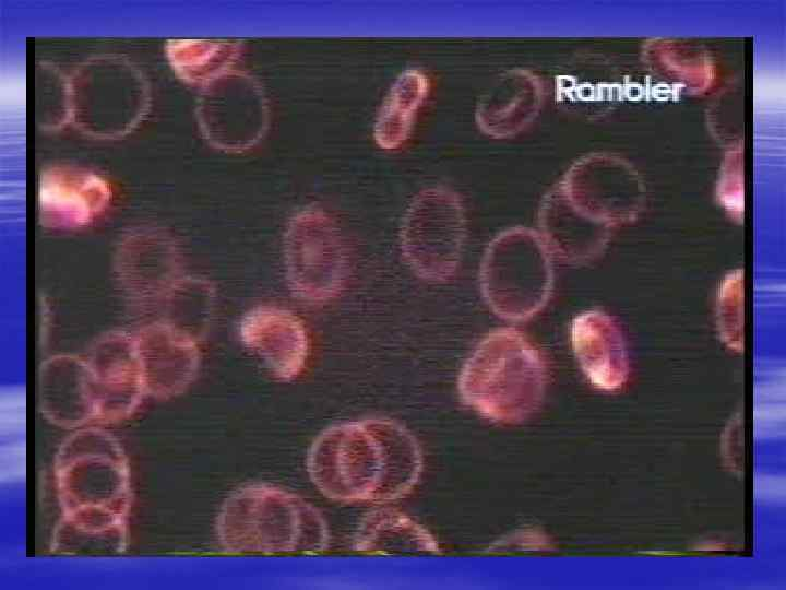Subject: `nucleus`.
<instances>
[{
    "instance_id": "obj_9",
    "label": "nucleus",
    "mask_w": 786,
    "mask_h": 590,
    "mask_svg": "<svg viewBox=\"0 0 786 590\" xmlns=\"http://www.w3.org/2000/svg\"><path fill=\"white\" fill-rule=\"evenodd\" d=\"M240 338L282 380L297 377L306 367L309 339L303 323L288 310L259 306L240 323Z\"/></svg>"
},
{
    "instance_id": "obj_16",
    "label": "nucleus",
    "mask_w": 786,
    "mask_h": 590,
    "mask_svg": "<svg viewBox=\"0 0 786 590\" xmlns=\"http://www.w3.org/2000/svg\"><path fill=\"white\" fill-rule=\"evenodd\" d=\"M427 91V79L418 71H408L400 78L377 123V139L383 148H395L406 139Z\"/></svg>"
},
{
    "instance_id": "obj_6",
    "label": "nucleus",
    "mask_w": 786,
    "mask_h": 590,
    "mask_svg": "<svg viewBox=\"0 0 786 590\" xmlns=\"http://www.w3.org/2000/svg\"><path fill=\"white\" fill-rule=\"evenodd\" d=\"M465 238L460 198L446 188H431L415 198L401 233L404 258L420 278L442 282L456 271Z\"/></svg>"
},
{
    "instance_id": "obj_2",
    "label": "nucleus",
    "mask_w": 786,
    "mask_h": 590,
    "mask_svg": "<svg viewBox=\"0 0 786 590\" xmlns=\"http://www.w3.org/2000/svg\"><path fill=\"white\" fill-rule=\"evenodd\" d=\"M215 530L221 546L233 554L317 553L330 540L327 524L312 504L270 484L234 492L219 509Z\"/></svg>"
},
{
    "instance_id": "obj_7",
    "label": "nucleus",
    "mask_w": 786,
    "mask_h": 590,
    "mask_svg": "<svg viewBox=\"0 0 786 590\" xmlns=\"http://www.w3.org/2000/svg\"><path fill=\"white\" fill-rule=\"evenodd\" d=\"M286 237L285 264L294 292L312 302L335 296L347 280L349 267L341 237L329 219L303 212Z\"/></svg>"
},
{
    "instance_id": "obj_10",
    "label": "nucleus",
    "mask_w": 786,
    "mask_h": 590,
    "mask_svg": "<svg viewBox=\"0 0 786 590\" xmlns=\"http://www.w3.org/2000/svg\"><path fill=\"white\" fill-rule=\"evenodd\" d=\"M134 339L146 392L156 397L176 396L194 379L200 357L190 334L156 324L147 327Z\"/></svg>"
},
{
    "instance_id": "obj_13",
    "label": "nucleus",
    "mask_w": 786,
    "mask_h": 590,
    "mask_svg": "<svg viewBox=\"0 0 786 590\" xmlns=\"http://www.w3.org/2000/svg\"><path fill=\"white\" fill-rule=\"evenodd\" d=\"M572 345L590 380L597 387L614 390L624 382L627 364L620 331L602 311H586L572 322Z\"/></svg>"
},
{
    "instance_id": "obj_11",
    "label": "nucleus",
    "mask_w": 786,
    "mask_h": 590,
    "mask_svg": "<svg viewBox=\"0 0 786 590\" xmlns=\"http://www.w3.org/2000/svg\"><path fill=\"white\" fill-rule=\"evenodd\" d=\"M108 185L98 176L76 169L53 168L43 174L39 206L44 223L78 227L91 223L107 205Z\"/></svg>"
},
{
    "instance_id": "obj_3",
    "label": "nucleus",
    "mask_w": 786,
    "mask_h": 590,
    "mask_svg": "<svg viewBox=\"0 0 786 590\" xmlns=\"http://www.w3.org/2000/svg\"><path fill=\"white\" fill-rule=\"evenodd\" d=\"M545 367L538 351L513 328L489 333L466 362L458 380L463 400L480 414L517 421L539 404Z\"/></svg>"
},
{
    "instance_id": "obj_5",
    "label": "nucleus",
    "mask_w": 786,
    "mask_h": 590,
    "mask_svg": "<svg viewBox=\"0 0 786 590\" xmlns=\"http://www.w3.org/2000/svg\"><path fill=\"white\" fill-rule=\"evenodd\" d=\"M483 296L500 318L519 321L538 312L552 285L549 256L534 232L512 227L495 237L484 255Z\"/></svg>"
},
{
    "instance_id": "obj_14",
    "label": "nucleus",
    "mask_w": 786,
    "mask_h": 590,
    "mask_svg": "<svg viewBox=\"0 0 786 590\" xmlns=\"http://www.w3.org/2000/svg\"><path fill=\"white\" fill-rule=\"evenodd\" d=\"M535 108L536 87L533 79L522 70H512L480 97L476 121L489 135L510 137L526 125Z\"/></svg>"
},
{
    "instance_id": "obj_12",
    "label": "nucleus",
    "mask_w": 786,
    "mask_h": 590,
    "mask_svg": "<svg viewBox=\"0 0 786 590\" xmlns=\"http://www.w3.org/2000/svg\"><path fill=\"white\" fill-rule=\"evenodd\" d=\"M41 410L52 423L66 427L98 420L94 379L87 362L73 356L47 361L40 370Z\"/></svg>"
},
{
    "instance_id": "obj_1",
    "label": "nucleus",
    "mask_w": 786,
    "mask_h": 590,
    "mask_svg": "<svg viewBox=\"0 0 786 590\" xmlns=\"http://www.w3.org/2000/svg\"><path fill=\"white\" fill-rule=\"evenodd\" d=\"M308 475L325 497L344 503L385 502L405 495L421 470L418 445L394 421L334 424L312 441Z\"/></svg>"
},
{
    "instance_id": "obj_8",
    "label": "nucleus",
    "mask_w": 786,
    "mask_h": 590,
    "mask_svg": "<svg viewBox=\"0 0 786 590\" xmlns=\"http://www.w3.org/2000/svg\"><path fill=\"white\" fill-rule=\"evenodd\" d=\"M86 362L94 379L98 420L128 415L145 392L135 339L107 337L95 344Z\"/></svg>"
},
{
    "instance_id": "obj_15",
    "label": "nucleus",
    "mask_w": 786,
    "mask_h": 590,
    "mask_svg": "<svg viewBox=\"0 0 786 590\" xmlns=\"http://www.w3.org/2000/svg\"><path fill=\"white\" fill-rule=\"evenodd\" d=\"M365 552H412L429 550L428 535L409 518L393 510H379L366 516L354 540Z\"/></svg>"
},
{
    "instance_id": "obj_4",
    "label": "nucleus",
    "mask_w": 786,
    "mask_h": 590,
    "mask_svg": "<svg viewBox=\"0 0 786 590\" xmlns=\"http://www.w3.org/2000/svg\"><path fill=\"white\" fill-rule=\"evenodd\" d=\"M55 476L62 517L126 521L128 465L108 434L85 429L68 438L56 457Z\"/></svg>"
}]
</instances>
